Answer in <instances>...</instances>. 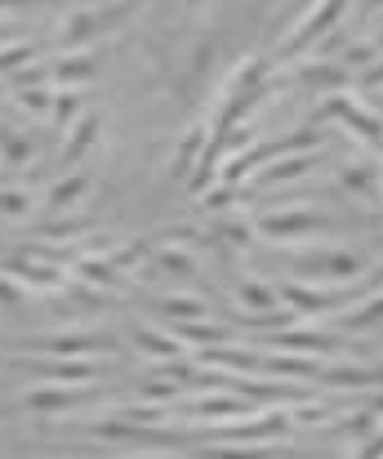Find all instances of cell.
I'll return each instance as SVG.
<instances>
[{
  "mask_svg": "<svg viewBox=\"0 0 383 459\" xmlns=\"http://www.w3.org/2000/svg\"><path fill=\"white\" fill-rule=\"evenodd\" d=\"M85 397H90V388H67V384H36V388H27V393L18 397V406H22V411H31V415H63V411L81 406Z\"/></svg>",
  "mask_w": 383,
  "mask_h": 459,
  "instance_id": "obj_10",
  "label": "cell"
},
{
  "mask_svg": "<svg viewBox=\"0 0 383 459\" xmlns=\"http://www.w3.org/2000/svg\"><path fill=\"white\" fill-rule=\"evenodd\" d=\"M170 459H174V455H170Z\"/></svg>",
  "mask_w": 383,
  "mask_h": 459,
  "instance_id": "obj_37",
  "label": "cell"
},
{
  "mask_svg": "<svg viewBox=\"0 0 383 459\" xmlns=\"http://www.w3.org/2000/svg\"><path fill=\"white\" fill-rule=\"evenodd\" d=\"M205 148H210V130H205V126L187 130V139H178V148H174V165H170V174H174V178H183V174L192 169V160L201 165Z\"/></svg>",
  "mask_w": 383,
  "mask_h": 459,
  "instance_id": "obj_20",
  "label": "cell"
},
{
  "mask_svg": "<svg viewBox=\"0 0 383 459\" xmlns=\"http://www.w3.org/2000/svg\"><path fill=\"white\" fill-rule=\"evenodd\" d=\"M0 273H4L9 281H18L22 290H27V286H31V290H45V295L67 290L63 268H58V264H40V259H31V255H0Z\"/></svg>",
  "mask_w": 383,
  "mask_h": 459,
  "instance_id": "obj_7",
  "label": "cell"
},
{
  "mask_svg": "<svg viewBox=\"0 0 383 459\" xmlns=\"http://www.w3.org/2000/svg\"><path fill=\"white\" fill-rule=\"evenodd\" d=\"M126 13H134V9H126V4H117V9H72V13H63V27H58V45L72 54V45L81 49L85 40H94L99 31H108V27H117Z\"/></svg>",
  "mask_w": 383,
  "mask_h": 459,
  "instance_id": "obj_6",
  "label": "cell"
},
{
  "mask_svg": "<svg viewBox=\"0 0 383 459\" xmlns=\"http://www.w3.org/2000/svg\"><path fill=\"white\" fill-rule=\"evenodd\" d=\"M81 117H85V112H81V90H58V94H54V112H49V121H54L58 130H72Z\"/></svg>",
  "mask_w": 383,
  "mask_h": 459,
  "instance_id": "obj_25",
  "label": "cell"
},
{
  "mask_svg": "<svg viewBox=\"0 0 383 459\" xmlns=\"http://www.w3.org/2000/svg\"><path fill=\"white\" fill-rule=\"evenodd\" d=\"M317 152H303V156H281V160H267L263 169H258L255 178H250V187H272V183H290V178H303V174H312L317 169Z\"/></svg>",
  "mask_w": 383,
  "mask_h": 459,
  "instance_id": "obj_15",
  "label": "cell"
},
{
  "mask_svg": "<svg viewBox=\"0 0 383 459\" xmlns=\"http://www.w3.org/2000/svg\"><path fill=\"white\" fill-rule=\"evenodd\" d=\"M263 348H267V352H294V357H326V352H344V339L330 334V330H308V325H299V330L272 334Z\"/></svg>",
  "mask_w": 383,
  "mask_h": 459,
  "instance_id": "obj_9",
  "label": "cell"
},
{
  "mask_svg": "<svg viewBox=\"0 0 383 459\" xmlns=\"http://www.w3.org/2000/svg\"><path fill=\"white\" fill-rule=\"evenodd\" d=\"M330 228V214L312 210V205H294V210H272V214H258L255 219V237L272 241V246H308L317 241L321 232Z\"/></svg>",
  "mask_w": 383,
  "mask_h": 459,
  "instance_id": "obj_2",
  "label": "cell"
},
{
  "mask_svg": "<svg viewBox=\"0 0 383 459\" xmlns=\"http://www.w3.org/2000/svg\"><path fill=\"white\" fill-rule=\"evenodd\" d=\"M94 72H99V63H94V54H90V49H72V54H63V58H54V63H49V81H54L58 90L85 85Z\"/></svg>",
  "mask_w": 383,
  "mask_h": 459,
  "instance_id": "obj_14",
  "label": "cell"
},
{
  "mask_svg": "<svg viewBox=\"0 0 383 459\" xmlns=\"http://www.w3.org/2000/svg\"><path fill=\"white\" fill-rule=\"evenodd\" d=\"M339 325L344 330H375V325H383V290L370 295V299H361V307H348L339 316Z\"/></svg>",
  "mask_w": 383,
  "mask_h": 459,
  "instance_id": "obj_22",
  "label": "cell"
},
{
  "mask_svg": "<svg viewBox=\"0 0 383 459\" xmlns=\"http://www.w3.org/2000/svg\"><path fill=\"white\" fill-rule=\"evenodd\" d=\"M36 54H40V49H36L31 40H13V45H0V76H4V72L13 76V72L31 67V63H36Z\"/></svg>",
  "mask_w": 383,
  "mask_h": 459,
  "instance_id": "obj_27",
  "label": "cell"
},
{
  "mask_svg": "<svg viewBox=\"0 0 383 459\" xmlns=\"http://www.w3.org/2000/svg\"><path fill=\"white\" fill-rule=\"evenodd\" d=\"M31 357H72V361H94L99 352H117V339L112 334H94V330H54L45 339H27L22 343Z\"/></svg>",
  "mask_w": 383,
  "mask_h": 459,
  "instance_id": "obj_4",
  "label": "cell"
},
{
  "mask_svg": "<svg viewBox=\"0 0 383 459\" xmlns=\"http://www.w3.org/2000/svg\"><path fill=\"white\" fill-rule=\"evenodd\" d=\"M281 304L290 312H303V316H344L357 295H366L361 286H303V281H281L276 286Z\"/></svg>",
  "mask_w": 383,
  "mask_h": 459,
  "instance_id": "obj_3",
  "label": "cell"
},
{
  "mask_svg": "<svg viewBox=\"0 0 383 459\" xmlns=\"http://www.w3.org/2000/svg\"><path fill=\"white\" fill-rule=\"evenodd\" d=\"M85 192H90V178H85V174H63V178L45 192V214H63V210H72Z\"/></svg>",
  "mask_w": 383,
  "mask_h": 459,
  "instance_id": "obj_19",
  "label": "cell"
},
{
  "mask_svg": "<svg viewBox=\"0 0 383 459\" xmlns=\"http://www.w3.org/2000/svg\"><path fill=\"white\" fill-rule=\"evenodd\" d=\"M344 13H348V4H339V0H330V4H312V9L294 22V31L285 36V49H290V54H299V49H321V36H326Z\"/></svg>",
  "mask_w": 383,
  "mask_h": 459,
  "instance_id": "obj_8",
  "label": "cell"
},
{
  "mask_svg": "<svg viewBox=\"0 0 383 459\" xmlns=\"http://www.w3.org/2000/svg\"><path fill=\"white\" fill-rule=\"evenodd\" d=\"M366 268L370 259L348 246H299L294 250V273L303 286H357Z\"/></svg>",
  "mask_w": 383,
  "mask_h": 459,
  "instance_id": "obj_1",
  "label": "cell"
},
{
  "mask_svg": "<svg viewBox=\"0 0 383 459\" xmlns=\"http://www.w3.org/2000/svg\"><path fill=\"white\" fill-rule=\"evenodd\" d=\"M129 343H134L138 352H147V357H152V366H156V361H174V357H187V352H183V343L174 339V330H161V325H143V321H134V325H129Z\"/></svg>",
  "mask_w": 383,
  "mask_h": 459,
  "instance_id": "obj_11",
  "label": "cell"
},
{
  "mask_svg": "<svg viewBox=\"0 0 383 459\" xmlns=\"http://www.w3.org/2000/svg\"><path fill=\"white\" fill-rule=\"evenodd\" d=\"M237 307H241V316H272V312H281V295L267 281H241Z\"/></svg>",
  "mask_w": 383,
  "mask_h": 459,
  "instance_id": "obj_17",
  "label": "cell"
},
{
  "mask_svg": "<svg viewBox=\"0 0 383 459\" xmlns=\"http://www.w3.org/2000/svg\"><path fill=\"white\" fill-rule=\"evenodd\" d=\"M303 85H312V90H326V94H339L344 85H348V72H344V63H303L299 72H294Z\"/></svg>",
  "mask_w": 383,
  "mask_h": 459,
  "instance_id": "obj_18",
  "label": "cell"
},
{
  "mask_svg": "<svg viewBox=\"0 0 383 459\" xmlns=\"http://www.w3.org/2000/svg\"><path fill=\"white\" fill-rule=\"evenodd\" d=\"M152 268H143V277H174V281H187L192 273H196V264H192V255H183L178 246H161L152 259H147Z\"/></svg>",
  "mask_w": 383,
  "mask_h": 459,
  "instance_id": "obj_16",
  "label": "cell"
},
{
  "mask_svg": "<svg viewBox=\"0 0 383 459\" xmlns=\"http://www.w3.org/2000/svg\"><path fill=\"white\" fill-rule=\"evenodd\" d=\"M258 406H250L246 397H232V393H214V397H196L192 406H187V415H196V420H214L219 429L223 424H232V420H241V415H250Z\"/></svg>",
  "mask_w": 383,
  "mask_h": 459,
  "instance_id": "obj_13",
  "label": "cell"
},
{
  "mask_svg": "<svg viewBox=\"0 0 383 459\" xmlns=\"http://www.w3.org/2000/svg\"><path fill=\"white\" fill-rule=\"evenodd\" d=\"M18 103H22L27 112H36V117H40V112H54V94L40 90V85H36V90H18Z\"/></svg>",
  "mask_w": 383,
  "mask_h": 459,
  "instance_id": "obj_30",
  "label": "cell"
},
{
  "mask_svg": "<svg viewBox=\"0 0 383 459\" xmlns=\"http://www.w3.org/2000/svg\"><path fill=\"white\" fill-rule=\"evenodd\" d=\"M375 58H379V45H375V40H370V45H353V49L344 54V72H348V67H357V63L366 67V63H375Z\"/></svg>",
  "mask_w": 383,
  "mask_h": 459,
  "instance_id": "obj_31",
  "label": "cell"
},
{
  "mask_svg": "<svg viewBox=\"0 0 383 459\" xmlns=\"http://www.w3.org/2000/svg\"><path fill=\"white\" fill-rule=\"evenodd\" d=\"M31 156H36V148H31L27 134L0 126V160H4V165H31Z\"/></svg>",
  "mask_w": 383,
  "mask_h": 459,
  "instance_id": "obj_24",
  "label": "cell"
},
{
  "mask_svg": "<svg viewBox=\"0 0 383 459\" xmlns=\"http://www.w3.org/2000/svg\"><path fill=\"white\" fill-rule=\"evenodd\" d=\"M375 45H379V49H383V36H375Z\"/></svg>",
  "mask_w": 383,
  "mask_h": 459,
  "instance_id": "obj_36",
  "label": "cell"
},
{
  "mask_svg": "<svg viewBox=\"0 0 383 459\" xmlns=\"http://www.w3.org/2000/svg\"><path fill=\"white\" fill-rule=\"evenodd\" d=\"M161 316H170L174 325H187V321H196V316H205V304L196 299V295H165L161 304H156Z\"/></svg>",
  "mask_w": 383,
  "mask_h": 459,
  "instance_id": "obj_23",
  "label": "cell"
},
{
  "mask_svg": "<svg viewBox=\"0 0 383 459\" xmlns=\"http://www.w3.org/2000/svg\"><path fill=\"white\" fill-rule=\"evenodd\" d=\"M99 134H103V117L99 112H85L72 130H67V139H63V152H58V160H63V169H72L76 160H85L90 156V148L99 143Z\"/></svg>",
  "mask_w": 383,
  "mask_h": 459,
  "instance_id": "obj_12",
  "label": "cell"
},
{
  "mask_svg": "<svg viewBox=\"0 0 383 459\" xmlns=\"http://www.w3.org/2000/svg\"><path fill=\"white\" fill-rule=\"evenodd\" d=\"M81 232H90V223L85 219H45L40 228H36V237L49 246V241H76Z\"/></svg>",
  "mask_w": 383,
  "mask_h": 459,
  "instance_id": "obj_26",
  "label": "cell"
},
{
  "mask_svg": "<svg viewBox=\"0 0 383 459\" xmlns=\"http://www.w3.org/2000/svg\"><path fill=\"white\" fill-rule=\"evenodd\" d=\"M0 214H4V219H27V214H31V192H22V187H0Z\"/></svg>",
  "mask_w": 383,
  "mask_h": 459,
  "instance_id": "obj_28",
  "label": "cell"
},
{
  "mask_svg": "<svg viewBox=\"0 0 383 459\" xmlns=\"http://www.w3.org/2000/svg\"><path fill=\"white\" fill-rule=\"evenodd\" d=\"M339 183H344V187H353V192H370V187H379V169H366V165H348V169L339 174Z\"/></svg>",
  "mask_w": 383,
  "mask_h": 459,
  "instance_id": "obj_29",
  "label": "cell"
},
{
  "mask_svg": "<svg viewBox=\"0 0 383 459\" xmlns=\"http://www.w3.org/2000/svg\"><path fill=\"white\" fill-rule=\"evenodd\" d=\"M9 36H13V27H9V22H0V45H4ZM9 45H13V40H9Z\"/></svg>",
  "mask_w": 383,
  "mask_h": 459,
  "instance_id": "obj_34",
  "label": "cell"
},
{
  "mask_svg": "<svg viewBox=\"0 0 383 459\" xmlns=\"http://www.w3.org/2000/svg\"><path fill=\"white\" fill-rule=\"evenodd\" d=\"M383 85V63H375L370 72H361V90H379Z\"/></svg>",
  "mask_w": 383,
  "mask_h": 459,
  "instance_id": "obj_33",
  "label": "cell"
},
{
  "mask_svg": "<svg viewBox=\"0 0 383 459\" xmlns=\"http://www.w3.org/2000/svg\"><path fill=\"white\" fill-rule=\"evenodd\" d=\"M290 429L285 415H263V420H246V424H223V437H281Z\"/></svg>",
  "mask_w": 383,
  "mask_h": 459,
  "instance_id": "obj_21",
  "label": "cell"
},
{
  "mask_svg": "<svg viewBox=\"0 0 383 459\" xmlns=\"http://www.w3.org/2000/svg\"><path fill=\"white\" fill-rule=\"evenodd\" d=\"M379 192H383V165H379Z\"/></svg>",
  "mask_w": 383,
  "mask_h": 459,
  "instance_id": "obj_35",
  "label": "cell"
},
{
  "mask_svg": "<svg viewBox=\"0 0 383 459\" xmlns=\"http://www.w3.org/2000/svg\"><path fill=\"white\" fill-rule=\"evenodd\" d=\"M18 304H22V286L0 273V307H18Z\"/></svg>",
  "mask_w": 383,
  "mask_h": 459,
  "instance_id": "obj_32",
  "label": "cell"
},
{
  "mask_svg": "<svg viewBox=\"0 0 383 459\" xmlns=\"http://www.w3.org/2000/svg\"><path fill=\"white\" fill-rule=\"evenodd\" d=\"M18 370L40 375V384H67V388H94L99 384V361H72V357H13Z\"/></svg>",
  "mask_w": 383,
  "mask_h": 459,
  "instance_id": "obj_5",
  "label": "cell"
}]
</instances>
